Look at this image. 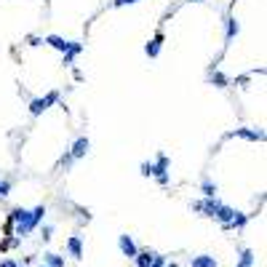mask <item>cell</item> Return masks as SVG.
<instances>
[{"label":"cell","mask_w":267,"mask_h":267,"mask_svg":"<svg viewBox=\"0 0 267 267\" xmlns=\"http://www.w3.org/2000/svg\"><path fill=\"white\" fill-rule=\"evenodd\" d=\"M160 46H163V32H158L155 37H152V40L145 46V54L150 56V59H155V56L160 54Z\"/></svg>","instance_id":"cell-6"},{"label":"cell","mask_w":267,"mask_h":267,"mask_svg":"<svg viewBox=\"0 0 267 267\" xmlns=\"http://www.w3.org/2000/svg\"><path fill=\"white\" fill-rule=\"evenodd\" d=\"M190 3H203V0H190Z\"/></svg>","instance_id":"cell-25"},{"label":"cell","mask_w":267,"mask_h":267,"mask_svg":"<svg viewBox=\"0 0 267 267\" xmlns=\"http://www.w3.org/2000/svg\"><path fill=\"white\" fill-rule=\"evenodd\" d=\"M254 264V251L251 249H243L241 254V262H238V267H251Z\"/></svg>","instance_id":"cell-14"},{"label":"cell","mask_w":267,"mask_h":267,"mask_svg":"<svg viewBox=\"0 0 267 267\" xmlns=\"http://www.w3.org/2000/svg\"><path fill=\"white\" fill-rule=\"evenodd\" d=\"M238 30H241V24H238L235 19H230V22H227V43H230L233 37L238 35Z\"/></svg>","instance_id":"cell-16"},{"label":"cell","mask_w":267,"mask_h":267,"mask_svg":"<svg viewBox=\"0 0 267 267\" xmlns=\"http://www.w3.org/2000/svg\"><path fill=\"white\" fill-rule=\"evenodd\" d=\"M88 147H91V142L85 139V137L75 139V145H72V152H70V155H72V160H75V158H83L85 152H88Z\"/></svg>","instance_id":"cell-8"},{"label":"cell","mask_w":267,"mask_h":267,"mask_svg":"<svg viewBox=\"0 0 267 267\" xmlns=\"http://www.w3.org/2000/svg\"><path fill=\"white\" fill-rule=\"evenodd\" d=\"M80 51H83L80 43H70V46H67V51H64V64H72V59H75Z\"/></svg>","instance_id":"cell-12"},{"label":"cell","mask_w":267,"mask_h":267,"mask_svg":"<svg viewBox=\"0 0 267 267\" xmlns=\"http://www.w3.org/2000/svg\"><path fill=\"white\" fill-rule=\"evenodd\" d=\"M142 176H152V163H142Z\"/></svg>","instance_id":"cell-20"},{"label":"cell","mask_w":267,"mask_h":267,"mask_svg":"<svg viewBox=\"0 0 267 267\" xmlns=\"http://www.w3.org/2000/svg\"><path fill=\"white\" fill-rule=\"evenodd\" d=\"M56 102H59V91H51V94H46L43 99H32L30 102V112L32 115H40L43 110H49L51 104H56Z\"/></svg>","instance_id":"cell-2"},{"label":"cell","mask_w":267,"mask_h":267,"mask_svg":"<svg viewBox=\"0 0 267 267\" xmlns=\"http://www.w3.org/2000/svg\"><path fill=\"white\" fill-rule=\"evenodd\" d=\"M46 43L51 46V49H56V51H67V46H70V40H64V37H59V35H49L46 37Z\"/></svg>","instance_id":"cell-11"},{"label":"cell","mask_w":267,"mask_h":267,"mask_svg":"<svg viewBox=\"0 0 267 267\" xmlns=\"http://www.w3.org/2000/svg\"><path fill=\"white\" fill-rule=\"evenodd\" d=\"M211 83H216L219 88H225V85H227V80H225V78H222V75H219V72H216V75H211Z\"/></svg>","instance_id":"cell-19"},{"label":"cell","mask_w":267,"mask_h":267,"mask_svg":"<svg viewBox=\"0 0 267 267\" xmlns=\"http://www.w3.org/2000/svg\"><path fill=\"white\" fill-rule=\"evenodd\" d=\"M200 190H203V195H206V198H214V195H216V185L211 182V179H203Z\"/></svg>","instance_id":"cell-15"},{"label":"cell","mask_w":267,"mask_h":267,"mask_svg":"<svg viewBox=\"0 0 267 267\" xmlns=\"http://www.w3.org/2000/svg\"><path fill=\"white\" fill-rule=\"evenodd\" d=\"M152 176H155L160 185H168V158L166 155H158V160L152 163Z\"/></svg>","instance_id":"cell-3"},{"label":"cell","mask_w":267,"mask_h":267,"mask_svg":"<svg viewBox=\"0 0 267 267\" xmlns=\"http://www.w3.org/2000/svg\"><path fill=\"white\" fill-rule=\"evenodd\" d=\"M0 267H19L14 259H3V262H0Z\"/></svg>","instance_id":"cell-22"},{"label":"cell","mask_w":267,"mask_h":267,"mask_svg":"<svg viewBox=\"0 0 267 267\" xmlns=\"http://www.w3.org/2000/svg\"><path fill=\"white\" fill-rule=\"evenodd\" d=\"M166 267H179L176 262H166Z\"/></svg>","instance_id":"cell-24"},{"label":"cell","mask_w":267,"mask_h":267,"mask_svg":"<svg viewBox=\"0 0 267 267\" xmlns=\"http://www.w3.org/2000/svg\"><path fill=\"white\" fill-rule=\"evenodd\" d=\"M131 3H139V0H115L112 6H131Z\"/></svg>","instance_id":"cell-21"},{"label":"cell","mask_w":267,"mask_h":267,"mask_svg":"<svg viewBox=\"0 0 267 267\" xmlns=\"http://www.w3.org/2000/svg\"><path fill=\"white\" fill-rule=\"evenodd\" d=\"M67 251H70L72 259H83V243H80L78 235H72L70 241H67Z\"/></svg>","instance_id":"cell-7"},{"label":"cell","mask_w":267,"mask_h":267,"mask_svg":"<svg viewBox=\"0 0 267 267\" xmlns=\"http://www.w3.org/2000/svg\"><path fill=\"white\" fill-rule=\"evenodd\" d=\"M43 216H46V206H37L32 208V211H27V208H14L11 211V222L16 225V235L19 238H24V235H30L37 225L43 222Z\"/></svg>","instance_id":"cell-1"},{"label":"cell","mask_w":267,"mask_h":267,"mask_svg":"<svg viewBox=\"0 0 267 267\" xmlns=\"http://www.w3.org/2000/svg\"><path fill=\"white\" fill-rule=\"evenodd\" d=\"M118 246H120L123 256H131V259H134V254L139 251V249H137V243H134V238H131V235H120V238H118Z\"/></svg>","instance_id":"cell-5"},{"label":"cell","mask_w":267,"mask_h":267,"mask_svg":"<svg viewBox=\"0 0 267 267\" xmlns=\"http://www.w3.org/2000/svg\"><path fill=\"white\" fill-rule=\"evenodd\" d=\"M235 214H238L235 208H230V206H219V208H216V214H214V219H219V222H222V227H225Z\"/></svg>","instance_id":"cell-9"},{"label":"cell","mask_w":267,"mask_h":267,"mask_svg":"<svg viewBox=\"0 0 267 267\" xmlns=\"http://www.w3.org/2000/svg\"><path fill=\"white\" fill-rule=\"evenodd\" d=\"M40 267H49V264H40Z\"/></svg>","instance_id":"cell-26"},{"label":"cell","mask_w":267,"mask_h":267,"mask_svg":"<svg viewBox=\"0 0 267 267\" xmlns=\"http://www.w3.org/2000/svg\"><path fill=\"white\" fill-rule=\"evenodd\" d=\"M8 190H11V182H8V179H3V182H0V198H6Z\"/></svg>","instance_id":"cell-18"},{"label":"cell","mask_w":267,"mask_h":267,"mask_svg":"<svg viewBox=\"0 0 267 267\" xmlns=\"http://www.w3.org/2000/svg\"><path fill=\"white\" fill-rule=\"evenodd\" d=\"M51 233H54V227L46 225V227H43V238H51Z\"/></svg>","instance_id":"cell-23"},{"label":"cell","mask_w":267,"mask_h":267,"mask_svg":"<svg viewBox=\"0 0 267 267\" xmlns=\"http://www.w3.org/2000/svg\"><path fill=\"white\" fill-rule=\"evenodd\" d=\"M235 137L249 139V142H264V134L262 131H254V128H235V131L227 134V139H235Z\"/></svg>","instance_id":"cell-4"},{"label":"cell","mask_w":267,"mask_h":267,"mask_svg":"<svg viewBox=\"0 0 267 267\" xmlns=\"http://www.w3.org/2000/svg\"><path fill=\"white\" fill-rule=\"evenodd\" d=\"M43 259H46V264H49V267H64V256L54 254V251H49V254L43 256Z\"/></svg>","instance_id":"cell-13"},{"label":"cell","mask_w":267,"mask_h":267,"mask_svg":"<svg viewBox=\"0 0 267 267\" xmlns=\"http://www.w3.org/2000/svg\"><path fill=\"white\" fill-rule=\"evenodd\" d=\"M147 267H166V256H160V254H155V259H152Z\"/></svg>","instance_id":"cell-17"},{"label":"cell","mask_w":267,"mask_h":267,"mask_svg":"<svg viewBox=\"0 0 267 267\" xmlns=\"http://www.w3.org/2000/svg\"><path fill=\"white\" fill-rule=\"evenodd\" d=\"M190 267H216V259H214V256H208V254H200V256H193Z\"/></svg>","instance_id":"cell-10"}]
</instances>
